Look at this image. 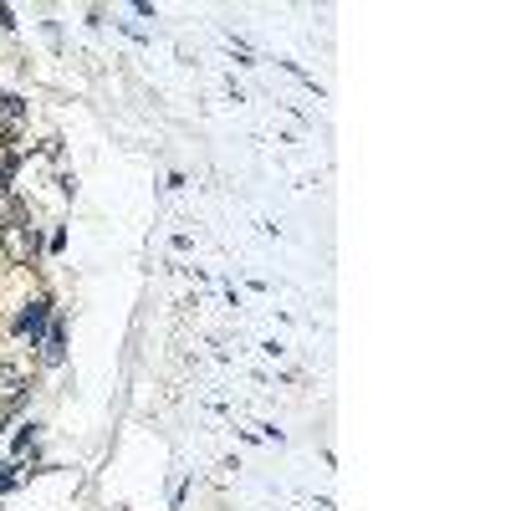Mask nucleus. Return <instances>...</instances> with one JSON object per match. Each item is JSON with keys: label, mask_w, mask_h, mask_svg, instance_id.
<instances>
[{"label": "nucleus", "mask_w": 511, "mask_h": 511, "mask_svg": "<svg viewBox=\"0 0 511 511\" xmlns=\"http://www.w3.org/2000/svg\"><path fill=\"white\" fill-rule=\"evenodd\" d=\"M46 307H52V302H31V307H26V312L16 317V332H31V338H36L41 327H46Z\"/></svg>", "instance_id": "obj_3"}, {"label": "nucleus", "mask_w": 511, "mask_h": 511, "mask_svg": "<svg viewBox=\"0 0 511 511\" xmlns=\"http://www.w3.org/2000/svg\"><path fill=\"white\" fill-rule=\"evenodd\" d=\"M0 251H5V261L26 266V261H31V251H36V241H31V230H26V225H0Z\"/></svg>", "instance_id": "obj_1"}, {"label": "nucleus", "mask_w": 511, "mask_h": 511, "mask_svg": "<svg viewBox=\"0 0 511 511\" xmlns=\"http://www.w3.org/2000/svg\"><path fill=\"white\" fill-rule=\"evenodd\" d=\"M0 26H5V31L16 26V11H11V5H0Z\"/></svg>", "instance_id": "obj_6"}, {"label": "nucleus", "mask_w": 511, "mask_h": 511, "mask_svg": "<svg viewBox=\"0 0 511 511\" xmlns=\"http://www.w3.org/2000/svg\"><path fill=\"white\" fill-rule=\"evenodd\" d=\"M46 363H61V327L46 332Z\"/></svg>", "instance_id": "obj_5"}, {"label": "nucleus", "mask_w": 511, "mask_h": 511, "mask_svg": "<svg viewBox=\"0 0 511 511\" xmlns=\"http://www.w3.org/2000/svg\"><path fill=\"white\" fill-rule=\"evenodd\" d=\"M0 118H11V123L26 118V102H20L16 92H0Z\"/></svg>", "instance_id": "obj_4"}, {"label": "nucleus", "mask_w": 511, "mask_h": 511, "mask_svg": "<svg viewBox=\"0 0 511 511\" xmlns=\"http://www.w3.org/2000/svg\"><path fill=\"white\" fill-rule=\"evenodd\" d=\"M26 394V373L20 368H0V404H16Z\"/></svg>", "instance_id": "obj_2"}]
</instances>
